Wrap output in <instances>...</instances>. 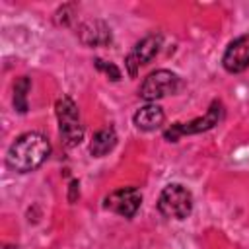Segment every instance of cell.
I'll return each mask as SVG.
<instances>
[{"label":"cell","mask_w":249,"mask_h":249,"mask_svg":"<svg viewBox=\"0 0 249 249\" xmlns=\"http://www.w3.org/2000/svg\"><path fill=\"white\" fill-rule=\"evenodd\" d=\"M140 202H142V195L136 187H123V189H117L111 195H107L103 200V206L119 216L132 218L136 214V210L140 208Z\"/></svg>","instance_id":"8992f818"},{"label":"cell","mask_w":249,"mask_h":249,"mask_svg":"<svg viewBox=\"0 0 249 249\" xmlns=\"http://www.w3.org/2000/svg\"><path fill=\"white\" fill-rule=\"evenodd\" d=\"M80 39L89 47H101L111 43V31L103 21L93 19V21H86L80 27Z\"/></svg>","instance_id":"9c48e42d"},{"label":"cell","mask_w":249,"mask_h":249,"mask_svg":"<svg viewBox=\"0 0 249 249\" xmlns=\"http://www.w3.org/2000/svg\"><path fill=\"white\" fill-rule=\"evenodd\" d=\"M95 62V66H97V70H101V72H105L113 82H117V80H121V70L115 66V64H111V62H105V60H101V58H95L93 60Z\"/></svg>","instance_id":"4fadbf2b"},{"label":"cell","mask_w":249,"mask_h":249,"mask_svg":"<svg viewBox=\"0 0 249 249\" xmlns=\"http://www.w3.org/2000/svg\"><path fill=\"white\" fill-rule=\"evenodd\" d=\"M158 208L165 218L185 220L193 210V195L183 185H167L158 198Z\"/></svg>","instance_id":"3957f363"},{"label":"cell","mask_w":249,"mask_h":249,"mask_svg":"<svg viewBox=\"0 0 249 249\" xmlns=\"http://www.w3.org/2000/svg\"><path fill=\"white\" fill-rule=\"evenodd\" d=\"M222 115H224V105H222L220 101H214V103L208 107V111L204 113V117L193 119V121H189V123H175V124H171V126L163 132V136H165V140H169V142H177L179 136H183V134H196V132L210 130L212 126H216V124L220 123Z\"/></svg>","instance_id":"277c9868"},{"label":"cell","mask_w":249,"mask_h":249,"mask_svg":"<svg viewBox=\"0 0 249 249\" xmlns=\"http://www.w3.org/2000/svg\"><path fill=\"white\" fill-rule=\"evenodd\" d=\"M31 88V80L27 76H21L14 86V107L19 113L27 111V91Z\"/></svg>","instance_id":"7c38bea8"},{"label":"cell","mask_w":249,"mask_h":249,"mask_svg":"<svg viewBox=\"0 0 249 249\" xmlns=\"http://www.w3.org/2000/svg\"><path fill=\"white\" fill-rule=\"evenodd\" d=\"M51 154V142L41 132H25L18 136L6 154V163L18 173L35 171Z\"/></svg>","instance_id":"6da1fadb"},{"label":"cell","mask_w":249,"mask_h":249,"mask_svg":"<svg viewBox=\"0 0 249 249\" xmlns=\"http://www.w3.org/2000/svg\"><path fill=\"white\" fill-rule=\"evenodd\" d=\"M115 144H117V134H115V130H113L111 126L101 128V130H97V132L93 134V138H91L89 154L95 156V158H101V156L109 154V152L115 148Z\"/></svg>","instance_id":"8fae6325"},{"label":"cell","mask_w":249,"mask_h":249,"mask_svg":"<svg viewBox=\"0 0 249 249\" xmlns=\"http://www.w3.org/2000/svg\"><path fill=\"white\" fill-rule=\"evenodd\" d=\"M54 111H56L58 132H60L62 142L68 148L78 146L84 140V126H82V121H80V113H78L76 103L70 97L62 95V97L56 99Z\"/></svg>","instance_id":"7a4b0ae2"},{"label":"cell","mask_w":249,"mask_h":249,"mask_svg":"<svg viewBox=\"0 0 249 249\" xmlns=\"http://www.w3.org/2000/svg\"><path fill=\"white\" fill-rule=\"evenodd\" d=\"M4 249H18V247H14V245H6Z\"/></svg>","instance_id":"5bb4252c"},{"label":"cell","mask_w":249,"mask_h":249,"mask_svg":"<svg viewBox=\"0 0 249 249\" xmlns=\"http://www.w3.org/2000/svg\"><path fill=\"white\" fill-rule=\"evenodd\" d=\"M160 47H161V37L160 35H148L144 37L140 43L134 45V49L128 53L124 64L128 68V74L130 76H136L138 68L148 64L158 53H160Z\"/></svg>","instance_id":"52a82bcc"},{"label":"cell","mask_w":249,"mask_h":249,"mask_svg":"<svg viewBox=\"0 0 249 249\" xmlns=\"http://www.w3.org/2000/svg\"><path fill=\"white\" fill-rule=\"evenodd\" d=\"M179 88H181V80L177 74H173L169 70H156L144 78L138 93H140V97L154 101V99L177 93Z\"/></svg>","instance_id":"5b68a950"},{"label":"cell","mask_w":249,"mask_h":249,"mask_svg":"<svg viewBox=\"0 0 249 249\" xmlns=\"http://www.w3.org/2000/svg\"><path fill=\"white\" fill-rule=\"evenodd\" d=\"M222 64L231 74L243 72L249 66V35L237 37L235 41L230 43V47L224 53Z\"/></svg>","instance_id":"ba28073f"},{"label":"cell","mask_w":249,"mask_h":249,"mask_svg":"<svg viewBox=\"0 0 249 249\" xmlns=\"http://www.w3.org/2000/svg\"><path fill=\"white\" fill-rule=\"evenodd\" d=\"M163 119L165 115L158 105H146L134 113V124L140 130H156L163 124Z\"/></svg>","instance_id":"30bf717a"}]
</instances>
